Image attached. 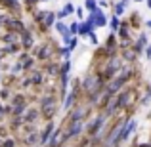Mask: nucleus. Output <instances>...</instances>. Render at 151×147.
I'll return each mask as SVG.
<instances>
[{"mask_svg":"<svg viewBox=\"0 0 151 147\" xmlns=\"http://www.w3.org/2000/svg\"><path fill=\"white\" fill-rule=\"evenodd\" d=\"M6 52H8V54H15V52H17V46H8Z\"/></svg>","mask_w":151,"mask_h":147,"instance_id":"nucleus-23","label":"nucleus"},{"mask_svg":"<svg viewBox=\"0 0 151 147\" xmlns=\"http://www.w3.org/2000/svg\"><path fill=\"white\" fill-rule=\"evenodd\" d=\"M6 147H14V141H12V140H8V141H6Z\"/></svg>","mask_w":151,"mask_h":147,"instance_id":"nucleus-29","label":"nucleus"},{"mask_svg":"<svg viewBox=\"0 0 151 147\" xmlns=\"http://www.w3.org/2000/svg\"><path fill=\"white\" fill-rule=\"evenodd\" d=\"M69 48H61V55H65V57H67V55H69Z\"/></svg>","mask_w":151,"mask_h":147,"instance_id":"nucleus-25","label":"nucleus"},{"mask_svg":"<svg viewBox=\"0 0 151 147\" xmlns=\"http://www.w3.org/2000/svg\"><path fill=\"white\" fill-rule=\"evenodd\" d=\"M103 122H105V117H98L96 120H94L92 124L88 126V130H90V132H98V130H100V126L103 124Z\"/></svg>","mask_w":151,"mask_h":147,"instance_id":"nucleus-7","label":"nucleus"},{"mask_svg":"<svg viewBox=\"0 0 151 147\" xmlns=\"http://www.w3.org/2000/svg\"><path fill=\"white\" fill-rule=\"evenodd\" d=\"M55 29L59 31V34H61V38H63V40H65L67 44H69V42H71V33H69V27H67L65 23H61V21H59V23H55Z\"/></svg>","mask_w":151,"mask_h":147,"instance_id":"nucleus-4","label":"nucleus"},{"mask_svg":"<svg viewBox=\"0 0 151 147\" xmlns=\"http://www.w3.org/2000/svg\"><path fill=\"white\" fill-rule=\"evenodd\" d=\"M82 115H84V109H75V113L71 115V120H81Z\"/></svg>","mask_w":151,"mask_h":147,"instance_id":"nucleus-15","label":"nucleus"},{"mask_svg":"<svg viewBox=\"0 0 151 147\" xmlns=\"http://www.w3.org/2000/svg\"><path fill=\"white\" fill-rule=\"evenodd\" d=\"M88 21L94 23V27H103V25H107V17H105V14H103L100 8L88 14Z\"/></svg>","mask_w":151,"mask_h":147,"instance_id":"nucleus-1","label":"nucleus"},{"mask_svg":"<svg viewBox=\"0 0 151 147\" xmlns=\"http://www.w3.org/2000/svg\"><path fill=\"white\" fill-rule=\"evenodd\" d=\"M145 54H147V57H151V46H147V48H145Z\"/></svg>","mask_w":151,"mask_h":147,"instance_id":"nucleus-28","label":"nucleus"},{"mask_svg":"<svg viewBox=\"0 0 151 147\" xmlns=\"http://www.w3.org/2000/svg\"><path fill=\"white\" fill-rule=\"evenodd\" d=\"M136 2H142V0H136Z\"/></svg>","mask_w":151,"mask_h":147,"instance_id":"nucleus-36","label":"nucleus"},{"mask_svg":"<svg viewBox=\"0 0 151 147\" xmlns=\"http://www.w3.org/2000/svg\"><path fill=\"white\" fill-rule=\"evenodd\" d=\"M124 8H126V0L117 2V4H115V8H113V10H115V15H117V17H119V15H122V14H124Z\"/></svg>","mask_w":151,"mask_h":147,"instance_id":"nucleus-9","label":"nucleus"},{"mask_svg":"<svg viewBox=\"0 0 151 147\" xmlns=\"http://www.w3.org/2000/svg\"><path fill=\"white\" fill-rule=\"evenodd\" d=\"M119 25H121V23H119L117 15H113V17H111V29H113V31H117V29H119Z\"/></svg>","mask_w":151,"mask_h":147,"instance_id":"nucleus-18","label":"nucleus"},{"mask_svg":"<svg viewBox=\"0 0 151 147\" xmlns=\"http://www.w3.org/2000/svg\"><path fill=\"white\" fill-rule=\"evenodd\" d=\"M96 78H86V82H84V88L88 90V92H94V90L100 86V82H94Z\"/></svg>","mask_w":151,"mask_h":147,"instance_id":"nucleus-10","label":"nucleus"},{"mask_svg":"<svg viewBox=\"0 0 151 147\" xmlns=\"http://www.w3.org/2000/svg\"><path fill=\"white\" fill-rule=\"evenodd\" d=\"M58 143H59V132H54V134H52V140H50V145L55 147Z\"/></svg>","mask_w":151,"mask_h":147,"instance_id":"nucleus-17","label":"nucleus"},{"mask_svg":"<svg viewBox=\"0 0 151 147\" xmlns=\"http://www.w3.org/2000/svg\"><path fill=\"white\" fill-rule=\"evenodd\" d=\"M75 101V92L73 94H69V98H67V101H65V107H71V103Z\"/></svg>","mask_w":151,"mask_h":147,"instance_id":"nucleus-21","label":"nucleus"},{"mask_svg":"<svg viewBox=\"0 0 151 147\" xmlns=\"http://www.w3.org/2000/svg\"><path fill=\"white\" fill-rule=\"evenodd\" d=\"M100 6L105 8V6H107V2H105V0H100V2H98V8H100Z\"/></svg>","mask_w":151,"mask_h":147,"instance_id":"nucleus-27","label":"nucleus"},{"mask_svg":"<svg viewBox=\"0 0 151 147\" xmlns=\"http://www.w3.org/2000/svg\"><path fill=\"white\" fill-rule=\"evenodd\" d=\"M88 31H92V29L88 27V23H78L77 34H81V37H88Z\"/></svg>","mask_w":151,"mask_h":147,"instance_id":"nucleus-11","label":"nucleus"},{"mask_svg":"<svg viewBox=\"0 0 151 147\" xmlns=\"http://www.w3.org/2000/svg\"><path fill=\"white\" fill-rule=\"evenodd\" d=\"M31 44H33V38H31V34H29V33H23V46H27V48H29Z\"/></svg>","mask_w":151,"mask_h":147,"instance_id":"nucleus-16","label":"nucleus"},{"mask_svg":"<svg viewBox=\"0 0 151 147\" xmlns=\"http://www.w3.org/2000/svg\"><path fill=\"white\" fill-rule=\"evenodd\" d=\"M136 126H138V122L136 120H128L126 124H122V130H121V140H126V138L130 136V134L136 130Z\"/></svg>","mask_w":151,"mask_h":147,"instance_id":"nucleus-3","label":"nucleus"},{"mask_svg":"<svg viewBox=\"0 0 151 147\" xmlns=\"http://www.w3.org/2000/svg\"><path fill=\"white\" fill-rule=\"evenodd\" d=\"M58 17H59V19H63V17H67V14H65V11L61 10V11H59V14H58Z\"/></svg>","mask_w":151,"mask_h":147,"instance_id":"nucleus-26","label":"nucleus"},{"mask_svg":"<svg viewBox=\"0 0 151 147\" xmlns=\"http://www.w3.org/2000/svg\"><path fill=\"white\" fill-rule=\"evenodd\" d=\"M81 132H82L81 120H73V124H71V130H69V134H67V136H78Z\"/></svg>","mask_w":151,"mask_h":147,"instance_id":"nucleus-5","label":"nucleus"},{"mask_svg":"<svg viewBox=\"0 0 151 147\" xmlns=\"http://www.w3.org/2000/svg\"><path fill=\"white\" fill-rule=\"evenodd\" d=\"M149 99H151V88H149V92H147V96H145V98H144V101H142V103H144V105H145V103H147V101H149Z\"/></svg>","mask_w":151,"mask_h":147,"instance_id":"nucleus-24","label":"nucleus"},{"mask_svg":"<svg viewBox=\"0 0 151 147\" xmlns=\"http://www.w3.org/2000/svg\"><path fill=\"white\" fill-rule=\"evenodd\" d=\"M145 25H147V27H149V29H151V21H147V23H145Z\"/></svg>","mask_w":151,"mask_h":147,"instance_id":"nucleus-31","label":"nucleus"},{"mask_svg":"<svg viewBox=\"0 0 151 147\" xmlns=\"http://www.w3.org/2000/svg\"><path fill=\"white\" fill-rule=\"evenodd\" d=\"M77 31H78V23H71V25H69V33L77 34Z\"/></svg>","mask_w":151,"mask_h":147,"instance_id":"nucleus-20","label":"nucleus"},{"mask_svg":"<svg viewBox=\"0 0 151 147\" xmlns=\"http://www.w3.org/2000/svg\"><path fill=\"white\" fill-rule=\"evenodd\" d=\"M142 147H149V145H142Z\"/></svg>","mask_w":151,"mask_h":147,"instance_id":"nucleus-35","label":"nucleus"},{"mask_svg":"<svg viewBox=\"0 0 151 147\" xmlns=\"http://www.w3.org/2000/svg\"><path fill=\"white\" fill-rule=\"evenodd\" d=\"M0 117H2V107H0Z\"/></svg>","mask_w":151,"mask_h":147,"instance_id":"nucleus-33","label":"nucleus"},{"mask_svg":"<svg viewBox=\"0 0 151 147\" xmlns=\"http://www.w3.org/2000/svg\"><path fill=\"white\" fill-rule=\"evenodd\" d=\"M63 11H65L67 15H69V14H73V11H75V6H73L71 2H67V4H65V8H63Z\"/></svg>","mask_w":151,"mask_h":147,"instance_id":"nucleus-19","label":"nucleus"},{"mask_svg":"<svg viewBox=\"0 0 151 147\" xmlns=\"http://www.w3.org/2000/svg\"><path fill=\"white\" fill-rule=\"evenodd\" d=\"M0 25H2V17H0Z\"/></svg>","mask_w":151,"mask_h":147,"instance_id":"nucleus-34","label":"nucleus"},{"mask_svg":"<svg viewBox=\"0 0 151 147\" xmlns=\"http://www.w3.org/2000/svg\"><path fill=\"white\" fill-rule=\"evenodd\" d=\"M145 44H147V38H145V34H142V37L138 38V42L134 44V54H140V52L144 50Z\"/></svg>","mask_w":151,"mask_h":147,"instance_id":"nucleus-6","label":"nucleus"},{"mask_svg":"<svg viewBox=\"0 0 151 147\" xmlns=\"http://www.w3.org/2000/svg\"><path fill=\"white\" fill-rule=\"evenodd\" d=\"M84 8L88 10V14L94 11V10H98V0H84Z\"/></svg>","mask_w":151,"mask_h":147,"instance_id":"nucleus-12","label":"nucleus"},{"mask_svg":"<svg viewBox=\"0 0 151 147\" xmlns=\"http://www.w3.org/2000/svg\"><path fill=\"white\" fill-rule=\"evenodd\" d=\"M121 130H122V124H117L113 130H111V134L107 136V140H105V147H113L119 140H121Z\"/></svg>","mask_w":151,"mask_h":147,"instance_id":"nucleus-2","label":"nucleus"},{"mask_svg":"<svg viewBox=\"0 0 151 147\" xmlns=\"http://www.w3.org/2000/svg\"><path fill=\"white\" fill-rule=\"evenodd\" d=\"M147 6H149V8H151V0H147Z\"/></svg>","mask_w":151,"mask_h":147,"instance_id":"nucleus-32","label":"nucleus"},{"mask_svg":"<svg viewBox=\"0 0 151 147\" xmlns=\"http://www.w3.org/2000/svg\"><path fill=\"white\" fill-rule=\"evenodd\" d=\"M38 55H40V57H48V55H50L48 48H40V52H38Z\"/></svg>","mask_w":151,"mask_h":147,"instance_id":"nucleus-22","label":"nucleus"},{"mask_svg":"<svg viewBox=\"0 0 151 147\" xmlns=\"http://www.w3.org/2000/svg\"><path fill=\"white\" fill-rule=\"evenodd\" d=\"M6 25L10 27V29H23V25L19 21H15V19H8L6 21Z\"/></svg>","mask_w":151,"mask_h":147,"instance_id":"nucleus-14","label":"nucleus"},{"mask_svg":"<svg viewBox=\"0 0 151 147\" xmlns=\"http://www.w3.org/2000/svg\"><path fill=\"white\" fill-rule=\"evenodd\" d=\"M27 2H29V4H35V2H38V0H27Z\"/></svg>","mask_w":151,"mask_h":147,"instance_id":"nucleus-30","label":"nucleus"},{"mask_svg":"<svg viewBox=\"0 0 151 147\" xmlns=\"http://www.w3.org/2000/svg\"><path fill=\"white\" fill-rule=\"evenodd\" d=\"M52 132H54V124H48V126H46V130H44V134L40 136V141H42V143H46V140H48V136H50Z\"/></svg>","mask_w":151,"mask_h":147,"instance_id":"nucleus-13","label":"nucleus"},{"mask_svg":"<svg viewBox=\"0 0 151 147\" xmlns=\"http://www.w3.org/2000/svg\"><path fill=\"white\" fill-rule=\"evenodd\" d=\"M42 17H44V25L50 27L52 23H54V17H55V15L52 14V11H42V14H40V19H42Z\"/></svg>","mask_w":151,"mask_h":147,"instance_id":"nucleus-8","label":"nucleus"}]
</instances>
